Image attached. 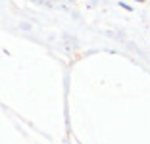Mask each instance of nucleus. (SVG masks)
<instances>
[{
	"label": "nucleus",
	"mask_w": 150,
	"mask_h": 144,
	"mask_svg": "<svg viewBox=\"0 0 150 144\" xmlns=\"http://www.w3.org/2000/svg\"><path fill=\"white\" fill-rule=\"evenodd\" d=\"M139 2H142V0H139Z\"/></svg>",
	"instance_id": "nucleus-1"
}]
</instances>
